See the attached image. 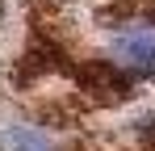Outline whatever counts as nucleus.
Instances as JSON below:
<instances>
[{"instance_id":"1","label":"nucleus","mask_w":155,"mask_h":151,"mask_svg":"<svg viewBox=\"0 0 155 151\" xmlns=\"http://www.w3.org/2000/svg\"><path fill=\"white\" fill-rule=\"evenodd\" d=\"M109 63L126 76H155V21H130L109 42Z\"/></svg>"}]
</instances>
